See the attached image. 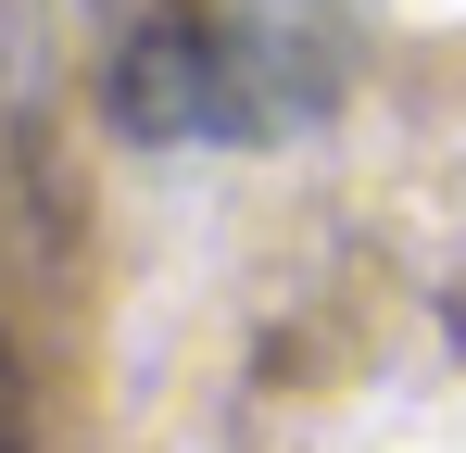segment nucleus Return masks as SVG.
<instances>
[{
	"label": "nucleus",
	"mask_w": 466,
	"mask_h": 453,
	"mask_svg": "<svg viewBox=\"0 0 466 453\" xmlns=\"http://www.w3.org/2000/svg\"><path fill=\"white\" fill-rule=\"evenodd\" d=\"M353 88V0H164L114 64V114L164 151L290 139Z\"/></svg>",
	"instance_id": "nucleus-1"
}]
</instances>
